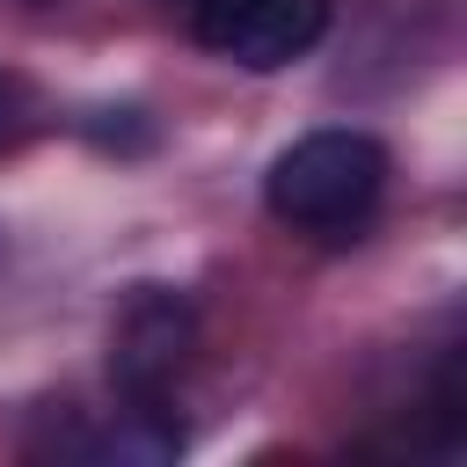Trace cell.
Returning a JSON list of instances; mask_svg holds the SVG:
<instances>
[{"label":"cell","instance_id":"4","mask_svg":"<svg viewBox=\"0 0 467 467\" xmlns=\"http://www.w3.org/2000/svg\"><path fill=\"white\" fill-rule=\"evenodd\" d=\"M29 117H36V102H29V88H22L15 73H0V146H15V139L29 131Z\"/></svg>","mask_w":467,"mask_h":467},{"label":"cell","instance_id":"1","mask_svg":"<svg viewBox=\"0 0 467 467\" xmlns=\"http://www.w3.org/2000/svg\"><path fill=\"white\" fill-rule=\"evenodd\" d=\"M379 190H387V146L372 131H350V124L292 139L263 175L270 219L292 226V234H314V241H336L350 226H365Z\"/></svg>","mask_w":467,"mask_h":467},{"label":"cell","instance_id":"2","mask_svg":"<svg viewBox=\"0 0 467 467\" xmlns=\"http://www.w3.org/2000/svg\"><path fill=\"white\" fill-rule=\"evenodd\" d=\"M197 358V306L168 285H139L109 321V387L124 409H168V387Z\"/></svg>","mask_w":467,"mask_h":467},{"label":"cell","instance_id":"3","mask_svg":"<svg viewBox=\"0 0 467 467\" xmlns=\"http://www.w3.org/2000/svg\"><path fill=\"white\" fill-rule=\"evenodd\" d=\"M328 36V0H197V44L248 73H277Z\"/></svg>","mask_w":467,"mask_h":467}]
</instances>
